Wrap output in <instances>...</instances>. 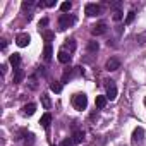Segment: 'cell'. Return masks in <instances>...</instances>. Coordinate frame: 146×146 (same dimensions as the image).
<instances>
[{
    "instance_id": "1",
    "label": "cell",
    "mask_w": 146,
    "mask_h": 146,
    "mask_svg": "<svg viewBox=\"0 0 146 146\" xmlns=\"http://www.w3.org/2000/svg\"><path fill=\"white\" fill-rule=\"evenodd\" d=\"M72 107H74L76 110L83 112L86 110L88 107V96L84 93H76V95H72Z\"/></svg>"
},
{
    "instance_id": "2",
    "label": "cell",
    "mask_w": 146,
    "mask_h": 146,
    "mask_svg": "<svg viewBox=\"0 0 146 146\" xmlns=\"http://www.w3.org/2000/svg\"><path fill=\"white\" fill-rule=\"evenodd\" d=\"M76 24V16L74 14H62L58 17V29L60 31H65L67 28L74 26Z\"/></svg>"
},
{
    "instance_id": "3",
    "label": "cell",
    "mask_w": 146,
    "mask_h": 146,
    "mask_svg": "<svg viewBox=\"0 0 146 146\" xmlns=\"http://www.w3.org/2000/svg\"><path fill=\"white\" fill-rule=\"evenodd\" d=\"M84 14L90 16V17L100 16V14H102V7H100L98 4H86V7H84Z\"/></svg>"
},
{
    "instance_id": "4",
    "label": "cell",
    "mask_w": 146,
    "mask_h": 146,
    "mask_svg": "<svg viewBox=\"0 0 146 146\" xmlns=\"http://www.w3.org/2000/svg\"><path fill=\"white\" fill-rule=\"evenodd\" d=\"M29 41H31V36H29L28 33H19V35L16 36V43H17V46H21V48L28 46Z\"/></svg>"
},
{
    "instance_id": "5",
    "label": "cell",
    "mask_w": 146,
    "mask_h": 146,
    "mask_svg": "<svg viewBox=\"0 0 146 146\" xmlns=\"http://www.w3.org/2000/svg\"><path fill=\"white\" fill-rule=\"evenodd\" d=\"M91 33H93L95 36L105 35V33H107V23H105V21H100V23H96V24L91 28Z\"/></svg>"
},
{
    "instance_id": "6",
    "label": "cell",
    "mask_w": 146,
    "mask_h": 146,
    "mask_svg": "<svg viewBox=\"0 0 146 146\" xmlns=\"http://www.w3.org/2000/svg\"><path fill=\"white\" fill-rule=\"evenodd\" d=\"M105 69H107V70H110V72H113V70L120 69V60H119L117 57H110V58L107 60V64H105Z\"/></svg>"
},
{
    "instance_id": "7",
    "label": "cell",
    "mask_w": 146,
    "mask_h": 146,
    "mask_svg": "<svg viewBox=\"0 0 146 146\" xmlns=\"http://www.w3.org/2000/svg\"><path fill=\"white\" fill-rule=\"evenodd\" d=\"M143 137H144V129L143 127H136L134 131H132V143L134 144H139V143H143Z\"/></svg>"
},
{
    "instance_id": "8",
    "label": "cell",
    "mask_w": 146,
    "mask_h": 146,
    "mask_svg": "<svg viewBox=\"0 0 146 146\" xmlns=\"http://www.w3.org/2000/svg\"><path fill=\"white\" fill-rule=\"evenodd\" d=\"M107 98L108 100H115L117 98V88L113 81H107Z\"/></svg>"
},
{
    "instance_id": "9",
    "label": "cell",
    "mask_w": 146,
    "mask_h": 146,
    "mask_svg": "<svg viewBox=\"0 0 146 146\" xmlns=\"http://www.w3.org/2000/svg\"><path fill=\"white\" fill-rule=\"evenodd\" d=\"M23 79H24V70H23V69H19V67H17V69H14V78H12V83H14V84H19Z\"/></svg>"
},
{
    "instance_id": "10",
    "label": "cell",
    "mask_w": 146,
    "mask_h": 146,
    "mask_svg": "<svg viewBox=\"0 0 146 146\" xmlns=\"http://www.w3.org/2000/svg\"><path fill=\"white\" fill-rule=\"evenodd\" d=\"M40 124H41V127L43 129H48L50 127V124H52V113H43L41 115V119H40Z\"/></svg>"
},
{
    "instance_id": "11",
    "label": "cell",
    "mask_w": 146,
    "mask_h": 146,
    "mask_svg": "<svg viewBox=\"0 0 146 146\" xmlns=\"http://www.w3.org/2000/svg\"><path fill=\"white\" fill-rule=\"evenodd\" d=\"M35 112H36V105H35V103H26V105L23 107V115H28V117H29V115H33Z\"/></svg>"
},
{
    "instance_id": "12",
    "label": "cell",
    "mask_w": 146,
    "mask_h": 146,
    "mask_svg": "<svg viewBox=\"0 0 146 146\" xmlns=\"http://www.w3.org/2000/svg\"><path fill=\"white\" fill-rule=\"evenodd\" d=\"M57 58H58V62H60V64H69V62H70V53H67L65 50H60Z\"/></svg>"
},
{
    "instance_id": "13",
    "label": "cell",
    "mask_w": 146,
    "mask_h": 146,
    "mask_svg": "<svg viewBox=\"0 0 146 146\" xmlns=\"http://www.w3.org/2000/svg\"><path fill=\"white\" fill-rule=\"evenodd\" d=\"M9 64H11L14 69H17L19 64H21V55H19V53H12V55L9 57Z\"/></svg>"
},
{
    "instance_id": "14",
    "label": "cell",
    "mask_w": 146,
    "mask_h": 146,
    "mask_svg": "<svg viewBox=\"0 0 146 146\" xmlns=\"http://www.w3.org/2000/svg\"><path fill=\"white\" fill-rule=\"evenodd\" d=\"M83 139H84V132H83V131L76 129L74 132H72V141H74V144H79Z\"/></svg>"
},
{
    "instance_id": "15",
    "label": "cell",
    "mask_w": 146,
    "mask_h": 146,
    "mask_svg": "<svg viewBox=\"0 0 146 146\" xmlns=\"http://www.w3.org/2000/svg\"><path fill=\"white\" fill-rule=\"evenodd\" d=\"M52 53H53L52 45H50V43H46V45H45V48H43V58H45L46 62H50V60H52Z\"/></svg>"
},
{
    "instance_id": "16",
    "label": "cell",
    "mask_w": 146,
    "mask_h": 146,
    "mask_svg": "<svg viewBox=\"0 0 146 146\" xmlns=\"http://www.w3.org/2000/svg\"><path fill=\"white\" fill-rule=\"evenodd\" d=\"M62 50H65V52L69 50V53H72V52H74V50H76V41H74V40H67Z\"/></svg>"
},
{
    "instance_id": "17",
    "label": "cell",
    "mask_w": 146,
    "mask_h": 146,
    "mask_svg": "<svg viewBox=\"0 0 146 146\" xmlns=\"http://www.w3.org/2000/svg\"><path fill=\"white\" fill-rule=\"evenodd\" d=\"M107 96H96V100H95V105H96V108H105V105H107Z\"/></svg>"
},
{
    "instance_id": "18",
    "label": "cell",
    "mask_w": 146,
    "mask_h": 146,
    "mask_svg": "<svg viewBox=\"0 0 146 146\" xmlns=\"http://www.w3.org/2000/svg\"><path fill=\"white\" fill-rule=\"evenodd\" d=\"M35 144V134L33 132H28L24 136V146H33Z\"/></svg>"
},
{
    "instance_id": "19",
    "label": "cell",
    "mask_w": 146,
    "mask_h": 146,
    "mask_svg": "<svg viewBox=\"0 0 146 146\" xmlns=\"http://www.w3.org/2000/svg\"><path fill=\"white\" fill-rule=\"evenodd\" d=\"M98 50H100L98 41H90V43H88V52H90V53H96Z\"/></svg>"
},
{
    "instance_id": "20",
    "label": "cell",
    "mask_w": 146,
    "mask_h": 146,
    "mask_svg": "<svg viewBox=\"0 0 146 146\" xmlns=\"http://www.w3.org/2000/svg\"><path fill=\"white\" fill-rule=\"evenodd\" d=\"M41 103H43V107H45L46 110H48V108L52 107V102H50V96H48L46 93H43V95H41Z\"/></svg>"
},
{
    "instance_id": "21",
    "label": "cell",
    "mask_w": 146,
    "mask_h": 146,
    "mask_svg": "<svg viewBox=\"0 0 146 146\" xmlns=\"http://www.w3.org/2000/svg\"><path fill=\"white\" fill-rule=\"evenodd\" d=\"M72 69H74V67H72ZM72 69L69 67V69H65L64 70V76H62V83H67L70 78H72Z\"/></svg>"
},
{
    "instance_id": "22",
    "label": "cell",
    "mask_w": 146,
    "mask_h": 146,
    "mask_svg": "<svg viewBox=\"0 0 146 146\" xmlns=\"http://www.w3.org/2000/svg\"><path fill=\"white\" fill-rule=\"evenodd\" d=\"M50 90H52L53 93H60V91H62V83H57V81H53V83L50 84Z\"/></svg>"
},
{
    "instance_id": "23",
    "label": "cell",
    "mask_w": 146,
    "mask_h": 146,
    "mask_svg": "<svg viewBox=\"0 0 146 146\" xmlns=\"http://www.w3.org/2000/svg\"><path fill=\"white\" fill-rule=\"evenodd\" d=\"M41 36H43V40H45V41H52L55 35H53V31H43V33H41Z\"/></svg>"
},
{
    "instance_id": "24",
    "label": "cell",
    "mask_w": 146,
    "mask_h": 146,
    "mask_svg": "<svg viewBox=\"0 0 146 146\" xmlns=\"http://www.w3.org/2000/svg\"><path fill=\"white\" fill-rule=\"evenodd\" d=\"M33 5H35V2H33V0H24L21 7H23V11H29Z\"/></svg>"
},
{
    "instance_id": "25",
    "label": "cell",
    "mask_w": 146,
    "mask_h": 146,
    "mask_svg": "<svg viewBox=\"0 0 146 146\" xmlns=\"http://www.w3.org/2000/svg\"><path fill=\"white\" fill-rule=\"evenodd\" d=\"M70 9H72V4H70V2H64V4L60 5V11H62L64 14H65V12H69Z\"/></svg>"
},
{
    "instance_id": "26",
    "label": "cell",
    "mask_w": 146,
    "mask_h": 146,
    "mask_svg": "<svg viewBox=\"0 0 146 146\" xmlns=\"http://www.w3.org/2000/svg\"><path fill=\"white\" fill-rule=\"evenodd\" d=\"M134 17H136V12L134 11H129L127 12V17H125V24H131L134 21Z\"/></svg>"
},
{
    "instance_id": "27",
    "label": "cell",
    "mask_w": 146,
    "mask_h": 146,
    "mask_svg": "<svg viewBox=\"0 0 146 146\" xmlns=\"http://www.w3.org/2000/svg\"><path fill=\"white\" fill-rule=\"evenodd\" d=\"M60 146H74V141L67 137V139H64V141L60 143Z\"/></svg>"
},
{
    "instance_id": "28",
    "label": "cell",
    "mask_w": 146,
    "mask_h": 146,
    "mask_svg": "<svg viewBox=\"0 0 146 146\" xmlns=\"http://www.w3.org/2000/svg\"><path fill=\"white\" fill-rule=\"evenodd\" d=\"M120 19H122V12H120V11H117V12L113 14V21H120Z\"/></svg>"
},
{
    "instance_id": "29",
    "label": "cell",
    "mask_w": 146,
    "mask_h": 146,
    "mask_svg": "<svg viewBox=\"0 0 146 146\" xmlns=\"http://www.w3.org/2000/svg\"><path fill=\"white\" fill-rule=\"evenodd\" d=\"M46 24H48V19H46V17H43V19L40 21V24H38V26L41 28V26H46Z\"/></svg>"
},
{
    "instance_id": "30",
    "label": "cell",
    "mask_w": 146,
    "mask_h": 146,
    "mask_svg": "<svg viewBox=\"0 0 146 146\" xmlns=\"http://www.w3.org/2000/svg\"><path fill=\"white\" fill-rule=\"evenodd\" d=\"M55 5V0H48V2H45V7H53Z\"/></svg>"
},
{
    "instance_id": "31",
    "label": "cell",
    "mask_w": 146,
    "mask_h": 146,
    "mask_svg": "<svg viewBox=\"0 0 146 146\" xmlns=\"http://www.w3.org/2000/svg\"><path fill=\"white\" fill-rule=\"evenodd\" d=\"M137 40H139V43H146V41H144V40H146V33L141 35V36H137Z\"/></svg>"
},
{
    "instance_id": "32",
    "label": "cell",
    "mask_w": 146,
    "mask_h": 146,
    "mask_svg": "<svg viewBox=\"0 0 146 146\" xmlns=\"http://www.w3.org/2000/svg\"><path fill=\"white\" fill-rule=\"evenodd\" d=\"M5 46H7V40H2V50H4Z\"/></svg>"
},
{
    "instance_id": "33",
    "label": "cell",
    "mask_w": 146,
    "mask_h": 146,
    "mask_svg": "<svg viewBox=\"0 0 146 146\" xmlns=\"http://www.w3.org/2000/svg\"><path fill=\"white\" fill-rule=\"evenodd\" d=\"M144 105H146V98H144Z\"/></svg>"
}]
</instances>
